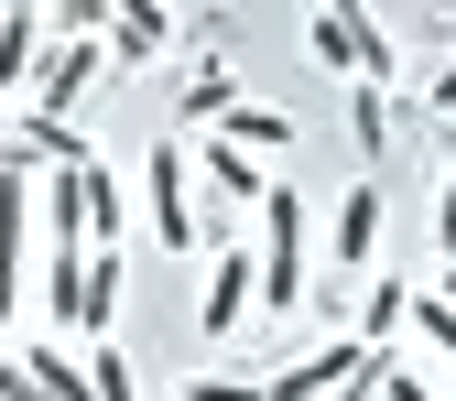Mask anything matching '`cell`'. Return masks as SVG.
<instances>
[{"label": "cell", "instance_id": "cell-1", "mask_svg": "<svg viewBox=\"0 0 456 401\" xmlns=\"http://www.w3.org/2000/svg\"><path fill=\"white\" fill-rule=\"evenodd\" d=\"M305 239H315L305 196L272 185V196H261V315H294V304H305Z\"/></svg>", "mask_w": 456, "mask_h": 401}, {"label": "cell", "instance_id": "cell-2", "mask_svg": "<svg viewBox=\"0 0 456 401\" xmlns=\"http://www.w3.org/2000/svg\"><path fill=\"white\" fill-rule=\"evenodd\" d=\"M305 44H315V66L359 76V87H391V76H403V54H391V22H380V12H305Z\"/></svg>", "mask_w": 456, "mask_h": 401}, {"label": "cell", "instance_id": "cell-3", "mask_svg": "<svg viewBox=\"0 0 456 401\" xmlns=\"http://www.w3.org/2000/svg\"><path fill=\"white\" fill-rule=\"evenodd\" d=\"M142 196H152V250H207V217H196V163H185V141H152V152H142Z\"/></svg>", "mask_w": 456, "mask_h": 401}, {"label": "cell", "instance_id": "cell-4", "mask_svg": "<svg viewBox=\"0 0 456 401\" xmlns=\"http://www.w3.org/2000/svg\"><path fill=\"white\" fill-rule=\"evenodd\" d=\"M250 315H261V250H250V239H217L207 293H196V325H207V336H240Z\"/></svg>", "mask_w": 456, "mask_h": 401}, {"label": "cell", "instance_id": "cell-5", "mask_svg": "<svg viewBox=\"0 0 456 401\" xmlns=\"http://www.w3.org/2000/svg\"><path fill=\"white\" fill-rule=\"evenodd\" d=\"M359 369H370V348H359V336H326V348L282 358V369L261 380V401H337V390H348Z\"/></svg>", "mask_w": 456, "mask_h": 401}, {"label": "cell", "instance_id": "cell-6", "mask_svg": "<svg viewBox=\"0 0 456 401\" xmlns=\"http://www.w3.org/2000/svg\"><path fill=\"white\" fill-rule=\"evenodd\" d=\"M326 261L337 271H380V174H359L326 217Z\"/></svg>", "mask_w": 456, "mask_h": 401}, {"label": "cell", "instance_id": "cell-7", "mask_svg": "<svg viewBox=\"0 0 456 401\" xmlns=\"http://www.w3.org/2000/svg\"><path fill=\"white\" fill-rule=\"evenodd\" d=\"M120 293H131L120 250H87V293H77V336H87V348H98V336H120Z\"/></svg>", "mask_w": 456, "mask_h": 401}, {"label": "cell", "instance_id": "cell-8", "mask_svg": "<svg viewBox=\"0 0 456 401\" xmlns=\"http://www.w3.org/2000/svg\"><path fill=\"white\" fill-rule=\"evenodd\" d=\"M33 66H44V12H0V108L33 98Z\"/></svg>", "mask_w": 456, "mask_h": 401}, {"label": "cell", "instance_id": "cell-9", "mask_svg": "<svg viewBox=\"0 0 456 401\" xmlns=\"http://www.w3.org/2000/svg\"><path fill=\"white\" fill-rule=\"evenodd\" d=\"M12 358L33 369V390H44V401H98V390H87V358L66 348V336H33V348H12Z\"/></svg>", "mask_w": 456, "mask_h": 401}, {"label": "cell", "instance_id": "cell-10", "mask_svg": "<svg viewBox=\"0 0 456 401\" xmlns=\"http://www.w3.org/2000/svg\"><path fill=\"white\" fill-rule=\"evenodd\" d=\"M98 44H109V66H152V54L175 44V12H152V0H142V12H109Z\"/></svg>", "mask_w": 456, "mask_h": 401}, {"label": "cell", "instance_id": "cell-11", "mask_svg": "<svg viewBox=\"0 0 456 401\" xmlns=\"http://www.w3.org/2000/svg\"><path fill=\"white\" fill-rule=\"evenodd\" d=\"M185 163H207V185H217L228 206H250V217H261V196H272V174H261V163H250V152H228V141L207 131V152H185Z\"/></svg>", "mask_w": 456, "mask_h": 401}, {"label": "cell", "instance_id": "cell-12", "mask_svg": "<svg viewBox=\"0 0 456 401\" xmlns=\"http://www.w3.org/2000/svg\"><path fill=\"white\" fill-rule=\"evenodd\" d=\"M44 250H87V163L44 185Z\"/></svg>", "mask_w": 456, "mask_h": 401}, {"label": "cell", "instance_id": "cell-13", "mask_svg": "<svg viewBox=\"0 0 456 401\" xmlns=\"http://www.w3.org/2000/svg\"><path fill=\"white\" fill-rule=\"evenodd\" d=\"M120 239H131V196L109 163H87V250H120Z\"/></svg>", "mask_w": 456, "mask_h": 401}, {"label": "cell", "instance_id": "cell-14", "mask_svg": "<svg viewBox=\"0 0 456 401\" xmlns=\"http://www.w3.org/2000/svg\"><path fill=\"white\" fill-rule=\"evenodd\" d=\"M217 141L261 163V152H294V120H282V108H250V98H240V108H228V120H217Z\"/></svg>", "mask_w": 456, "mask_h": 401}, {"label": "cell", "instance_id": "cell-15", "mask_svg": "<svg viewBox=\"0 0 456 401\" xmlns=\"http://www.w3.org/2000/svg\"><path fill=\"white\" fill-rule=\"evenodd\" d=\"M77 293H87V250H44V325L77 336Z\"/></svg>", "mask_w": 456, "mask_h": 401}, {"label": "cell", "instance_id": "cell-16", "mask_svg": "<svg viewBox=\"0 0 456 401\" xmlns=\"http://www.w3.org/2000/svg\"><path fill=\"white\" fill-rule=\"evenodd\" d=\"M228 108H240V66H196V76H185V120H207V131H217Z\"/></svg>", "mask_w": 456, "mask_h": 401}, {"label": "cell", "instance_id": "cell-17", "mask_svg": "<svg viewBox=\"0 0 456 401\" xmlns=\"http://www.w3.org/2000/svg\"><path fill=\"white\" fill-rule=\"evenodd\" d=\"M87 390H98V401H142V369L120 358V336H98V348H87Z\"/></svg>", "mask_w": 456, "mask_h": 401}, {"label": "cell", "instance_id": "cell-18", "mask_svg": "<svg viewBox=\"0 0 456 401\" xmlns=\"http://www.w3.org/2000/svg\"><path fill=\"white\" fill-rule=\"evenodd\" d=\"M403 325H424V336H435V358H456V304H445V293H413Z\"/></svg>", "mask_w": 456, "mask_h": 401}, {"label": "cell", "instance_id": "cell-19", "mask_svg": "<svg viewBox=\"0 0 456 401\" xmlns=\"http://www.w3.org/2000/svg\"><path fill=\"white\" fill-rule=\"evenodd\" d=\"M380 401H456V390H435V380H413L403 358H380Z\"/></svg>", "mask_w": 456, "mask_h": 401}, {"label": "cell", "instance_id": "cell-20", "mask_svg": "<svg viewBox=\"0 0 456 401\" xmlns=\"http://www.w3.org/2000/svg\"><path fill=\"white\" fill-rule=\"evenodd\" d=\"M359 152H391V108H380V87H359Z\"/></svg>", "mask_w": 456, "mask_h": 401}, {"label": "cell", "instance_id": "cell-21", "mask_svg": "<svg viewBox=\"0 0 456 401\" xmlns=\"http://www.w3.org/2000/svg\"><path fill=\"white\" fill-rule=\"evenodd\" d=\"M185 401H261V380H207V369H196V380H185Z\"/></svg>", "mask_w": 456, "mask_h": 401}, {"label": "cell", "instance_id": "cell-22", "mask_svg": "<svg viewBox=\"0 0 456 401\" xmlns=\"http://www.w3.org/2000/svg\"><path fill=\"white\" fill-rule=\"evenodd\" d=\"M0 401H44V390H33V369H22V358H0Z\"/></svg>", "mask_w": 456, "mask_h": 401}, {"label": "cell", "instance_id": "cell-23", "mask_svg": "<svg viewBox=\"0 0 456 401\" xmlns=\"http://www.w3.org/2000/svg\"><path fill=\"white\" fill-rule=\"evenodd\" d=\"M337 401H380V358H370V369H359L348 390H337Z\"/></svg>", "mask_w": 456, "mask_h": 401}, {"label": "cell", "instance_id": "cell-24", "mask_svg": "<svg viewBox=\"0 0 456 401\" xmlns=\"http://www.w3.org/2000/svg\"><path fill=\"white\" fill-rule=\"evenodd\" d=\"M445 304H456V261H445Z\"/></svg>", "mask_w": 456, "mask_h": 401}]
</instances>
